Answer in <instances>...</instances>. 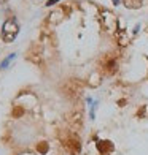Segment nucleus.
Listing matches in <instances>:
<instances>
[{"mask_svg":"<svg viewBox=\"0 0 148 155\" xmlns=\"http://www.w3.org/2000/svg\"><path fill=\"white\" fill-rule=\"evenodd\" d=\"M111 2H113V5H118V3H119V0H111Z\"/></svg>","mask_w":148,"mask_h":155,"instance_id":"ddd939ff","label":"nucleus"},{"mask_svg":"<svg viewBox=\"0 0 148 155\" xmlns=\"http://www.w3.org/2000/svg\"><path fill=\"white\" fill-rule=\"evenodd\" d=\"M64 146H65V149L72 153V155L80 153V150H81V141H80V138L76 136V135H70V136L64 141Z\"/></svg>","mask_w":148,"mask_h":155,"instance_id":"f03ea898","label":"nucleus"},{"mask_svg":"<svg viewBox=\"0 0 148 155\" xmlns=\"http://www.w3.org/2000/svg\"><path fill=\"white\" fill-rule=\"evenodd\" d=\"M116 67H118V63L113 57H107L104 62V68H105V71H107L108 74H113L116 71Z\"/></svg>","mask_w":148,"mask_h":155,"instance_id":"20e7f679","label":"nucleus"},{"mask_svg":"<svg viewBox=\"0 0 148 155\" xmlns=\"http://www.w3.org/2000/svg\"><path fill=\"white\" fill-rule=\"evenodd\" d=\"M8 0H0V5H3V3H6Z\"/></svg>","mask_w":148,"mask_h":155,"instance_id":"4468645a","label":"nucleus"},{"mask_svg":"<svg viewBox=\"0 0 148 155\" xmlns=\"http://www.w3.org/2000/svg\"><path fill=\"white\" fill-rule=\"evenodd\" d=\"M62 18H64V15H61V11H53L51 15L48 16V22L56 25V24H59L61 21H62Z\"/></svg>","mask_w":148,"mask_h":155,"instance_id":"423d86ee","label":"nucleus"},{"mask_svg":"<svg viewBox=\"0 0 148 155\" xmlns=\"http://www.w3.org/2000/svg\"><path fill=\"white\" fill-rule=\"evenodd\" d=\"M145 109H146V108H145V106H142V108L139 109V112H137V116H139V117H140V116H143V114H145Z\"/></svg>","mask_w":148,"mask_h":155,"instance_id":"f8f14e48","label":"nucleus"},{"mask_svg":"<svg viewBox=\"0 0 148 155\" xmlns=\"http://www.w3.org/2000/svg\"><path fill=\"white\" fill-rule=\"evenodd\" d=\"M123 5L128 10H139V8H142L143 0H123Z\"/></svg>","mask_w":148,"mask_h":155,"instance_id":"39448f33","label":"nucleus"},{"mask_svg":"<svg viewBox=\"0 0 148 155\" xmlns=\"http://www.w3.org/2000/svg\"><path fill=\"white\" fill-rule=\"evenodd\" d=\"M15 59H16V54H15V52L10 54L8 57H5L2 62H0V70H6V68H8V65H10V63L15 60Z\"/></svg>","mask_w":148,"mask_h":155,"instance_id":"6e6552de","label":"nucleus"},{"mask_svg":"<svg viewBox=\"0 0 148 155\" xmlns=\"http://www.w3.org/2000/svg\"><path fill=\"white\" fill-rule=\"evenodd\" d=\"M116 38H118V43L121 45V46H126L129 43V37H128V33H126L124 30H119L116 33Z\"/></svg>","mask_w":148,"mask_h":155,"instance_id":"0eeeda50","label":"nucleus"},{"mask_svg":"<svg viewBox=\"0 0 148 155\" xmlns=\"http://www.w3.org/2000/svg\"><path fill=\"white\" fill-rule=\"evenodd\" d=\"M24 114V108L21 106H15V109H13V117H21Z\"/></svg>","mask_w":148,"mask_h":155,"instance_id":"9d476101","label":"nucleus"},{"mask_svg":"<svg viewBox=\"0 0 148 155\" xmlns=\"http://www.w3.org/2000/svg\"><path fill=\"white\" fill-rule=\"evenodd\" d=\"M19 35V24L15 18H8L2 25V40L3 43H13Z\"/></svg>","mask_w":148,"mask_h":155,"instance_id":"f257e3e1","label":"nucleus"},{"mask_svg":"<svg viewBox=\"0 0 148 155\" xmlns=\"http://www.w3.org/2000/svg\"><path fill=\"white\" fill-rule=\"evenodd\" d=\"M97 150L100 152V155H110L115 150V144L108 139H100L97 141Z\"/></svg>","mask_w":148,"mask_h":155,"instance_id":"7ed1b4c3","label":"nucleus"},{"mask_svg":"<svg viewBox=\"0 0 148 155\" xmlns=\"http://www.w3.org/2000/svg\"><path fill=\"white\" fill-rule=\"evenodd\" d=\"M59 2H61V0H48V2H46V6H49V8H51L53 5H56V3H59Z\"/></svg>","mask_w":148,"mask_h":155,"instance_id":"9b49d317","label":"nucleus"},{"mask_svg":"<svg viewBox=\"0 0 148 155\" xmlns=\"http://www.w3.org/2000/svg\"><path fill=\"white\" fill-rule=\"evenodd\" d=\"M37 150H38V153H41V155H46L48 150H49V144L46 143V141H41V143L37 144Z\"/></svg>","mask_w":148,"mask_h":155,"instance_id":"1a4fd4ad","label":"nucleus"}]
</instances>
